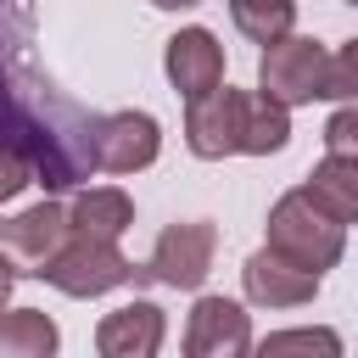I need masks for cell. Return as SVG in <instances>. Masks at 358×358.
I'll list each match as a JSON object with an SVG mask.
<instances>
[{"instance_id": "cell-1", "label": "cell", "mask_w": 358, "mask_h": 358, "mask_svg": "<svg viewBox=\"0 0 358 358\" xmlns=\"http://www.w3.org/2000/svg\"><path fill=\"white\" fill-rule=\"evenodd\" d=\"M28 0H0V145H11L34 185L73 190L95 173V112L78 106L34 56Z\"/></svg>"}, {"instance_id": "cell-2", "label": "cell", "mask_w": 358, "mask_h": 358, "mask_svg": "<svg viewBox=\"0 0 358 358\" xmlns=\"http://www.w3.org/2000/svg\"><path fill=\"white\" fill-rule=\"evenodd\" d=\"M263 246H274V252H285L291 263H302V268H313V274H324V268H336L341 263V252H347V224L341 218H330L302 185L296 190H285L274 207H268V224H263Z\"/></svg>"}, {"instance_id": "cell-3", "label": "cell", "mask_w": 358, "mask_h": 358, "mask_svg": "<svg viewBox=\"0 0 358 358\" xmlns=\"http://www.w3.org/2000/svg\"><path fill=\"white\" fill-rule=\"evenodd\" d=\"M45 285H56L62 296L73 302H95L106 291H123V285H140L145 280V263L123 257L117 241H101V235H73L39 274Z\"/></svg>"}, {"instance_id": "cell-4", "label": "cell", "mask_w": 358, "mask_h": 358, "mask_svg": "<svg viewBox=\"0 0 358 358\" xmlns=\"http://www.w3.org/2000/svg\"><path fill=\"white\" fill-rule=\"evenodd\" d=\"M218 257V229L207 218H179L157 235L151 257H145V280L168 285V291H201Z\"/></svg>"}, {"instance_id": "cell-5", "label": "cell", "mask_w": 358, "mask_h": 358, "mask_svg": "<svg viewBox=\"0 0 358 358\" xmlns=\"http://www.w3.org/2000/svg\"><path fill=\"white\" fill-rule=\"evenodd\" d=\"M324 62H330V50L319 39L285 34V39L263 45V56H257V90H268L285 106H308L324 90Z\"/></svg>"}, {"instance_id": "cell-6", "label": "cell", "mask_w": 358, "mask_h": 358, "mask_svg": "<svg viewBox=\"0 0 358 358\" xmlns=\"http://www.w3.org/2000/svg\"><path fill=\"white\" fill-rule=\"evenodd\" d=\"M73 241V218H67V207L62 201H34V207H22L17 218H0V252L17 263V274H45V263L62 252Z\"/></svg>"}, {"instance_id": "cell-7", "label": "cell", "mask_w": 358, "mask_h": 358, "mask_svg": "<svg viewBox=\"0 0 358 358\" xmlns=\"http://www.w3.org/2000/svg\"><path fill=\"white\" fill-rule=\"evenodd\" d=\"M241 117H246V90H207L196 101H185V145L201 162H224L241 157Z\"/></svg>"}, {"instance_id": "cell-8", "label": "cell", "mask_w": 358, "mask_h": 358, "mask_svg": "<svg viewBox=\"0 0 358 358\" xmlns=\"http://www.w3.org/2000/svg\"><path fill=\"white\" fill-rule=\"evenodd\" d=\"M319 280H324V274L291 263V257L274 252V246H257V252L241 263V291H246V302H252V308H268V313L308 308V302L319 296Z\"/></svg>"}, {"instance_id": "cell-9", "label": "cell", "mask_w": 358, "mask_h": 358, "mask_svg": "<svg viewBox=\"0 0 358 358\" xmlns=\"http://www.w3.org/2000/svg\"><path fill=\"white\" fill-rule=\"evenodd\" d=\"M162 157V123L140 106L106 112L95 123V168L101 173H140Z\"/></svg>"}, {"instance_id": "cell-10", "label": "cell", "mask_w": 358, "mask_h": 358, "mask_svg": "<svg viewBox=\"0 0 358 358\" xmlns=\"http://www.w3.org/2000/svg\"><path fill=\"white\" fill-rule=\"evenodd\" d=\"M252 341V313L235 296H196L190 319H185V352L190 358H246Z\"/></svg>"}, {"instance_id": "cell-11", "label": "cell", "mask_w": 358, "mask_h": 358, "mask_svg": "<svg viewBox=\"0 0 358 358\" xmlns=\"http://www.w3.org/2000/svg\"><path fill=\"white\" fill-rule=\"evenodd\" d=\"M162 73H168V84H173L185 101L218 90V84H224V45H218V34L201 28V22L179 28V34L162 45Z\"/></svg>"}, {"instance_id": "cell-12", "label": "cell", "mask_w": 358, "mask_h": 358, "mask_svg": "<svg viewBox=\"0 0 358 358\" xmlns=\"http://www.w3.org/2000/svg\"><path fill=\"white\" fill-rule=\"evenodd\" d=\"M162 336H168V313H162L151 296H134V302L101 313V324H95V352H101V358H157V352H162Z\"/></svg>"}, {"instance_id": "cell-13", "label": "cell", "mask_w": 358, "mask_h": 358, "mask_svg": "<svg viewBox=\"0 0 358 358\" xmlns=\"http://www.w3.org/2000/svg\"><path fill=\"white\" fill-rule=\"evenodd\" d=\"M67 218H73V235L117 241V235L134 229V201H129V190H117V185H84V190L67 201Z\"/></svg>"}, {"instance_id": "cell-14", "label": "cell", "mask_w": 358, "mask_h": 358, "mask_svg": "<svg viewBox=\"0 0 358 358\" xmlns=\"http://www.w3.org/2000/svg\"><path fill=\"white\" fill-rule=\"evenodd\" d=\"M291 140V106L274 101L268 90H246V117H241V157H274Z\"/></svg>"}, {"instance_id": "cell-15", "label": "cell", "mask_w": 358, "mask_h": 358, "mask_svg": "<svg viewBox=\"0 0 358 358\" xmlns=\"http://www.w3.org/2000/svg\"><path fill=\"white\" fill-rule=\"evenodd\" d=\"M62 330L45 308H0V358H50Z\"/></svg>"}, {"instance_id": "cell-16", "label": "cell", "mask_w": 358, "mask_h": 358, "mask_svg": "<svg viewBox=\"0 0 358 358\" xmlns=\"http://www.w3.org/2000/svg\"><path fill=\"white\" fill-rule=\"evenodd\" d=\"M302 190H308L330 218H341L347 229L358 224V162H352V157H330V151H324V162L302 179Z\"/></svg>"}, {"instance_id": "cell-17", "label": "cell", "mask_w": 358, "mask_h": 358, "mask_svg": "<svg viewBox=\"0 0 358 358\" xmlns=\"http://www.w3.org/2000/svg\"><path fill=\"white\" fill-rule=\"evenodd\" d=\"M229 22L252 45H274L296 28V0H229Z\"/></svg>"}, {"instance_id": "cell-18", "label": "cell", "mask_w": 358, "mask_h": 358, "mask_svg": "<svg viewBox=\"0 0 358 358\" xmlns=\"http://www.w3.org/2000/svg\"><path fill=\"white\" fill-rule=\"evenodd\" d=\"M319 101H358V39H347V45L330 50Z\"/></svg>"}, {"instance_id": "cell-19", "label": "cell", "mask_w": 358, "mask_h": 358, "mask_svg": "<svg viewBox=\"0 0 358 358\" xmlns=\"http://www.w3.org/2000/svg\"><path fill=\"white\" fill-rule=\"evenodd\" d=\"M268 352H330V358H336V352H341V336L324 330V324H313V330H308V324H302V330H274V336H263V358H268Z\"/></svg>"}, {"instance_id": "cell-20", "label": "cell", "mask_w": 358, "mask_h": 358, "mask_svg": "<svg viewBox=\"0 0 358 358\" xmlns=\"http://www.w3.org/2000/svg\"><path fill=\"white\" fill-rule=\"evenodd\" d=\"M324 151L358 162V101H341V106L324 117Z\"/></svg>"}, {"instance_id": "cell-21", "label": "cell", "mask_w": 358, "mask_h": 358, "mask_svg": "<svg viewBox=\"0 0 358 358\" xmlns=\"http://www.w3.org/2000/svg\"><path fill=\"white\" fill-rule=\"evenodd\" d=\"M28 185H34V168H28L11 145H0V207H6V201H17Z\"/></svg>"}, {"instance_id": "cell-22", "label": "cell", "mask_w": 358, "mask_h": 358, "mask_svg": "<svg viewBox=\"0 0 358 358\" xmlns=\"http://www.w3.org/2000/svg\"><path fill=\"white\" fill-rule=\"evenodd\" d=\"M17 280H22V274H17V263L0 252V308H11V291H17Z\"/></svg>"}, {"instance_id": "cell-23", "label": "cell", "mask_w": 358, "mask_h": 358, "mask_svg": "<svg viewBox=\"0 0 358 358\" xmlns=\"http://www.w3.org/2000/svg\"><path fill=\"white\" fill-rule=\"evenodd\" d=\"M151 6H157V11H196L201 0H151Z\"/></svg>"}, {"instance_id": "cell-24", "label": "cell", "mask_w": 358, "mask_h": 358, "mask_svg": "<svg viewBox=\"0 0 358 358\" xmlns=\"http://www.w3.org/2000/svg\"><path fill=\"white\" fill-rule=\"evenodd\" d=\"M347 6H358V0H347Z\"/></svg>"}]
</instances>
